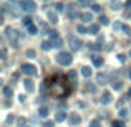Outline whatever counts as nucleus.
I'll list each match as a JSON object with an SVG mask.
<instances>
[{"label":"nucleus","instance_id":"2eb2a0df","mask_svg":"<svg viewBox=\"0 0 131 127\" xmlns=\"http://www.w3.org/2000/svg\"><path fill=\"white\" fill-rule=\"evenodd\" d=\"M80 18L83 20V22H91L93 15H91V13H88V12H85V13H81V15H80Z\"/></svg>","mask_w":131,"mask_h":127},{"label":"nucleus","instance_id":"4be33fe9","mask_svg":"<svg viewBox=\"0 0 131 127\" xmlns=\"http://www.w3.org/2000/svg\"><path fill=\"white\" fill-rule=\"evenodd\" d=\"M98 30H100L98 25H91V26L88 28V33H93V35H96V33H98Z\"/></svg>","mask_w":131,"mask_h":127},{"label":"nucleus","instance_id":"aec40b11","mask_svg":"<svg viewBox=\"0 0 131 127\" xmlns=\"http://www.w3.org/2000/svg\"><path fill=\"white\" fill-rule=\"evenodd\" d=\"M22 22H23V25H25L27 28H28V26H32V17H28V15H27V17H23V20H22Z\"/></svg>","mask_w":131,"mask_h":127},{"label":"nucleus","instance_id":"f257e3e1","mask_svg":"<svg viewBox=\"0 0 131 127\" xmlns=\"http://www.w3.org/2000/svg\"><path fill=\"white\" fill-rule=\"evenodd\" d=\"M48 83H50L48 84L50 86V92L55 96V97H63V96H67L68 92H70L65 76H55V78H51Z\"/></svg>","mask_w":131,"mask_h":127},{"label":"nucleus","instance_id":"79ce46f5","mask_svg":"<svg viewBox=\"0 0 131 127\" xmlns=\"http://www.w3.org/2000/svg\"><path fill=\"white\" fill-rule=\"evenodd\" d=\"M23 124H25V119L20 117V119H18V125H23Z\"/></svg>","mask_w":131,"mask_h":127},{"label":"nucleus","instance_id":"7ed1b4c3","mask_svg":"<svg viewBox=\"0 0 131 127\" xmlns=\"http://www.w3.org/2000/svg\"><path fill=\"white\" fill-rule=\"evenodd\" d=\"M20 8L27 13H33L37 10V5H35L33 0H22V2H20Z\"/></svg>","mask_w":131,"mask_h":127},{"label":"nucleus","instance_id":"ea45409f","mask_svg":"<svg viewBox=\"0 0 131 127\" xmlns=\"http://www.w3.org/2000/svg\"><path fill=\"white\" fill-rule=\"evenodd\" d=\"M55 8L60 12V10H63V5H61V3H55Z\"/></svg>","mask_w":131,"mask_h":127},{"label":"nucleus","instance_id":"7c9ffc66","mask_svg":"<svg viewBox=\"0 0 131 127\" xmlns=\"http://www.w3.org/2000/svg\"><path fill=\"white\" fill-rule=\"evenodd\" d=\"M113 28H115V30H123V23H119V22L113 23Z\"/></svg>","mask_w":131,"mask_h":127},{"label":"nucleus","instance_id":"423d86ee","mask_svg":"<svg viewBox=\"0 0 131 127\" xmlns=\"http://www.w3.org/2000/svg\"><path fill=\"white\" fill-rule=\"evenodd\" d=\"M20 69H22V73H25L27 76H33V74L37 73V68L33 66V64H28V63H23Z\"/></svg>","mask_w":131,"mask_h":127},{"label":"nucleus","instance_id":"a211bd4d","mask_svg":"<svg viewBox=\"0 0 131 127\" xmlns=\"http://www.w3.org/2000/svg\"><path fill=\"white\" fill-rule=\"evenodd\" d=\"M51 43H53V46H55V48H60L61 45H63V41H61V38H60V36L53 38V40H51Z\"/></svg>","mask_w":131,"mask_h":127},{"label":"nucleus","instance_id":"20e7f679","mask_svg":"<svg viewBox=\"0 0 131 127\" xmlns=\"http://www.w3.org/2000/svg\"><path fill=\"white\" fill-rule=\"evenodd\" d=\"M5 35L10 38V41H12V46H15V48H18V41H17V38H18V32L17 30H12V28H7L5 30Z\"/></svg>","mask_w":131,"mask_h":127},{"label":"nucleus","instance_id":"473e14b6","mask_svg":"<svg viewBox=\"0 0 131 127\" xmlns=\"http://www.w3.org/2000/svg\"><path fill=\"white\" fill-rule=\"evenodd\" d=\"M111 7H113V8H115V10H118L119 7H121V3H119L118 0H113V5H111Z\"/></svg>","mask_w":131,"mask_h":127},{"label":"nucleus","instance_id":"c85d7f7f","mask_svg":"<svg viewBox=\"0 0 131 127\" xmlns=\"http://www.w3.org/2000/svg\"><path fill=\"white\" fill-rule=\"evenodd\" d=\"M68 78L75 83V79H77V71H70V73H68Z\"/></svg>","mask_w":131,"mask_h":127},{"label":"nucleus","instance_id":"37998d69","mask_svg":"<svg viewBox=\"0 0 131 127\" xmlns=\"http://www.w3.org/2000/svg\"><path fill=\"white\" fill-rule=\"evenodd\" d=\"M78 2H80V3H81V5H88V3H90V2H88V0H78Z\"/></svg>","mask_w":131,"mask_h":127},{"label":"nucleus","instance_id":"de8ad7c7","mask_svg":"<svg viewBox=\"0 0 131 127\" xmlns=\"http://www.w3.org/2000/svg\"><path fill=\"white\" fill-rule=\"evenodd\" d=\"M129 56H131V51H129Z\"/></svg>","mask_w":131,"mask_h":127},{"label":"nucleus","instance_id":"a878e982","mask_svg":"<svg viewBox=\"0 0 131 127\" xmlns=\"http://www.w3.org/2000/svg\"><path fill=\"white\" fill-rule=\"evenodd\" d=\"M121 86H123V83L119 79H115V81H113V88H115V89H121Z\"/></svg>","mask_w":131,"mask_h":127},{"label":"nucleus","instance_id":"0eeeda50","mask_svg":"<svg viewBox=\"0 0 131 127\" xmlns=\"http://www.w3.org/2000/svg\"><path fill=\"white\" fill-rule=\"evenodd\" d=\"M67 17L70 20L77 18V5H75V3H68L67 5Z\"/></svg>","mask_w":131,"mask_h":127},{"label":"nucleus","instance_id":"c756f323","mask_svg":"<svg viewBox=\"0 0 131 127\" xmlns=\"http://www.w3.org/2000/svg\"><path fill=\"white\" fill-rule=\"evenodd\" d=\"M27 30H28V33H30V35H35V33L38 32V30H37V26H33V25H32V26H28Z\"/></svg>","mask_w":131,"mask_h":127},{"label":"nucleus","instance_id":"5701e85b","mask_svg":"<svg viewBox=\"0 0 131 127\" xmlns=\"http://www.w3.org/2000/svg\"><path fill=\"white\" fill-rule=\"evenodd\" d=\"M48 112H50V111H48L47 107H40L38 114H40V117H47V116H48Z\"/></svg>","mask_w":131,"mask_h":127},{"label":"nucleus","instance_id":"e433bc0d","mask_svg":"<svg viewBox=\"0 0 131 127\" xmlns=\"http://www.w3.org/2000/svg\"><path fill=\"white\" fill-rule=\"evenodd\" d=\"M91 8H93V12H101V7H100V5H91Z\"/></svg>","mask_w":131,"mask_h":127},{"label":"nucleus","instance_id":"412c9836","mask_svg":"<svg viewBox=\"0 0 131 127\" xmlns=\"http://www.w3.org/2000/svg\"><path fill=\"white\" fill-rule=\"evenodd\" d=\"M90 48H91L93 51H101L103 50V46L100 43H93V45H90Z\"/></svg>","mask_w":131,"mask_h":127},{"label":"nucleus","instance_id":"9d476101","mask_svg":"<svg viewBox=\"0 0 131 127\" xmlns=\"http://www.w3.org/2000/svg\"><path fill=\"white\" fill-rule=\"evenodd\" d=\"M96 79H98V84H106V81H108V74L100 73L98 76H96Z\"/></svg>","mask_w":131,"mask_h":127},{"label":"nucleus","instance_id":"1a4fd4ad","mask_svg":"<svg viewBox=\"0 0 131 127\" xmlns=\"http://www.w3.org/2000/svg\"><path fill=\"white\" fill-rule=\"evenodd\" d=\"M100 101H101V104H110V102H111V94H110V92H103Z\"/></svg>","mask_w":131,"mask_h":127},{"label":"nucleus","instance_id":"f704fd0d","mask_svg":"<svg viewBox=\"0 0 131 127\" xmlns=\"http://www.w3.org/2000/svg\"><path fill=\"white\" fill-rule=\"evenodd\" d=\"M90 127H101V124H100L98 121H91L90 122Z\"/></svg>","mask_w":131,"mask_h":127},{"label":"nucleus","instance_id":"dca6fc26","mask_svg":"<svg viewBox=\"0 0 131 127\" xmlns=\"http://www.w3.org/2000/svg\"><path fill=\"white\" fill-rule=\"evenodd\" d=\"M81 74H83L85 78H90V76H91V68H90V66H83V68H81Z\"/></svg>","mask_w":131,"mask_h":127},{"label":"nucleus","instance_id":"a19ab883","mask_svg":"<svg viewBox=\"0 0 131 127\" xmlns=\"http://www.w3.org/2000/svg\"><path fill=\"white\" fill-rule=\"evenodd\" d=\"M12 121H13V116H8V117H7V125L12 124Z\"/></svg>","mask_w":131,"mask_h":127},{"label":"nucleus","instance_id":"ddd939ff","mask_svg":"<svg viewBox=\"0 0 131 127\" xmlns=\"http://www.w3.org/2000/svg\"><path fill=\"white\" fill-rule=\"evenodd\" d=\"M3 96H5V97H12L13 96V89L10 88V86H5V88H3Z\"/></svg>","mask_w":131,"mask_h":127},{"label":"nucleus","instance_id":"6ab92c4d","mask_svg":"<svg viewBox=\"0 0 131 127\" xmlns=\"http://www.w3.org/2000/svg\"><path fill=\"white\" fill-rule=\"evenodd\" d=\"M48 20H50V22H51V23H53V25H55V23L58 22V17H57V13L50 12V13H48Z\"/></svg>","mask_w":131,"mask_h":127},{"label":"nucleus","instance_id":"58836bf2","mask_svg":"<svg viewBox=\"0 0 131 127\" xmlns=\"http://www.w3.org/2000/svg\"><path fill=\"white\" fill-rule=\"evenodd\" d=\"M43 127H53V122H50V121L43 122Z\"/></svg>","mask_w":131,"mask_h":127},{"label":"nucleus","instance_id":"393cba45","mask_svg":"<svg viewBox=\"0 0 131 127\" xmlns=\"http://www.w3.org/2000/svg\"><path fill=\"white\" fill-rule=\"evenodd\" d=\"M77 32H78V33H80V35H83V33H88V30H86V28H85V26H83V25H78V26H77Z\"/></svg>","mask_w":131,"mask_h":127},{"label":"nucleus","instance_id":"f3484780","mask_svg":"<svg viewBox=\"0 0 131 127\" xmlns=\"http://www.w3.org/2000/svg\"><path fill=\"white\" fill-rule=\"evenodd\" d=\"M51 48H53V43L51 41H47V40H45V41L42 43V50L43 51H48V50H51Z\"/></svg>","mask_w":131,"mask_h":127},{"label":"nucleus","instance_id":"a18cd8bd","mask_svg":"<svg viewBox=\"0 0 131 127\" xmlns=\"http://www.w3.org/2000/svg\"><path fill=\"white\" fill-rule=\"evenodd\" d=\"M129 78H131V69H129Z\"/></svg>","mask_w":131,"mask_h":127},{"label":"nucleus","instance_id":"bb28decb","mask_svg":"<svg viewBox=\"0 0 131 127\" xmlns=\"http://www.w3.org/2000/svg\"><path fill=\"white\" fill-rule=\"evenodd\" d=\"M111 127H125V122L123 121H113Z\"/></svg>","mask_w":131,"mask_h":127},{"label":"nucleus","instance_id":"72a5a7b5","mask_svg":"<svg viewBox=\"0 0 131 127\" xmlns=\"http://www.w3.org/2000/svg\"><path fill=\"white\" fill-rule=\"evenodd\" d=\"M27 56L28 58H35V50H27Z\"/></svg>","mask_w":131,"mask_h":127},{"label":"nucleus","instance_id":"6e6552de","mask_svg":"<svg viewBox=\"0 0 131 127\" xmlns=\"http://www.w3.org/2000/svg\"><path fill=\"white\" fill-rule=\"evenodd\" d=\"M23 86H25L27 92H33V91H35V84H33L32 79H25V81H23Z\"/></svg>","mask_w":131,"mask_h":127},{"label":"nucleus","instance_id":"39448f33","mask_svg":"<svg viewBox=\"0 0 131 127\" xmlns=\"http://www.w3.org/2000/svg\"><path fill=\"white\" fill-rule=\"evenodd\" d=\"M68 43H70V48H71V51H78L81 48V41L77 38V36H68Z\"/></svg>","mask_w":131,"mask_h":127},{"label":"nucleus","instance_id":"b1692460","mask_svg":"<svg viewBox=\"0 0 131 127\" xmlns=\"http://www.w3.org/2000/svg\"><path fill=\"white\" fill-rule=\"evenodd\" d=\"M100 23H101V25H108V23H110L108 17H106V15H100Z\"/></svg>","mask_w":131,"mask_h":127},{"label":"nucleus","instance_id":"c03bdc74","mask_svg":"<svg viewBox=\"0 0 131 127\" xmlns=\"http://www.w3.org/2000/svg\"><path fill=\"white\" fill-rule=\"evenodd\" d=\"M126 97H131V89H129V92H128V96H126Z\"/></svg>","mask_w":131,"mask_h":127},{"label":"nucleus","instance_id":"cd10ccee","mask_svg":"<svg viewBox=\"0 0 131 127\" xmlns=\"http://www.w3.org/2000/svg\"><path fill=\"white\" fill-rule=\"evenodd\" d=\"M86 91L88 92H96V86H93V84H86Z\"/></svg>","mask_w":131,"mask_h":127},{"label":"nucleus","instance_id":"c9c22d12","mask_svg":"<svg viewBox=\"0 0 131 127\" xmlns=\"http://www.w3.org/2000/svg\"><path fill=\"white\" fill-rule=\"evenodd\" d=\"M119 116H121V117H126V116H128V111H126V109H119Z\"/></svg>","mask_w":131,"mask_h":127},{"label":"nucleus","instance_id":"f8f14e48","mask_svg":"<svg viewBox=\"0 0 131 127\" xmlns=\"http://www.w3.org/2000/svg\"><path fill=\"white\" fill-rule=\"evenodd\" d=\"M91 61H93V64H95L96 68L103 66V58H101V56H93V58H91Z\"/></svg>","mask_w":131,"mask_h":127},{"label":"nucleus","instance_id":"49530a36","mask_svg":"<svg viewBox=\"0 0 131 127\" xmlns=\"http://www.w3.org/2000/svg\"><path fill=\"white\" fill-rule=\"evenodd\" d=\"M12 2H17V0H12Z\"/></svg>","mask_w":131,"mask_h":127},{"label":"nucleus","instance_id":"4468645a","mask_svg":"<svg viewBox=\"0 0 131 127\" xmlns=\"http://www.w3.org/2000/svg\"><path fill=\"white\" fill-rule=\"evenodd\" d=\"M55 119H57L58 122H63L65 119H67V114H65L63 111H58V112H57V116H55Z\"/></svg>","mask_w":131,"mask_h":127},{"label":"nucleus","instance_id":"f03ea898","mask_svg":"<svg viewBox=\"0 0 131 127\" xmlns=\"http://www.w3.org/2000/svg\"><path fill=\"white\" fill-rule=\"evenodd\" d=\"M71 61H73V58H71V54L67 53V51H61V53L57 54V63L61 64V66H67V64H70Z\"/></svg>","mask_w":131,"mask_h":127},{"label":"nucleus","instance_id":"9b49d317","mask_svg":"<svg viewBox=\"0 0 131 127\" xmlns=\"http://www.w3.org/2000/svg\"><path fill=\"white\" fill-rule=\"evenodd\" d=\"M68 119H70L71 125H78V124H80V116H78V114H71Z\"/></svg>","mask_w":131,"mask_h":127},{"label":"nucleus","instance_id":"4c0bfd02","mask_svg":"<svg viewBox=\"0 0 131 127\" xmlns=\"http://www.w3.org/2000/svg\"><path fill=\"white\" fill-rule=\"evenodd\" d=\"M118 60H119V63H125V61H126V56H125V54H118Z\"/></svg>","mask_w":131,"mask_h":127},{"label":"nucleus","instance_id":"2f4dec72","mask_svg":"<svg viewBox=\"0 0 131 127\" xmlns=\"http://www.w3.org/2000/svg\"><path fill=\"white\" fill-rule=\"evenodd\" d=\"M123 30H125V33H126L128 36H131V28H129L128 25H123Z\"/></svg>","mask_w":131,"mask_h":127}]
</instances>
